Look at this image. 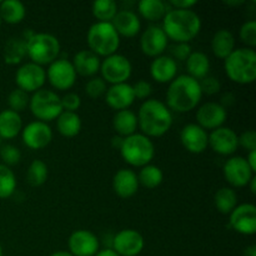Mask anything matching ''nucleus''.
I'll return each mask as SVG.
<instances>
[{"mask_svg":"<svg viewBox=\"0 0 256 256\" xmlns=\"http://www.w3.org/2000/svg\"><path fill=\"white\" fill-rule=\"evenodd\" d=\"M162 28L168 39L170 38L176 42H189L200 32L202 19L192 9L172 8L162 18Z\"/></svg>","mask_w":256,"mask_h":256,"instance_id":"obj_1","label":"nucleus"},{"mask_svg":"<svg viewBox=\"0 0 256 256\" xmlns=\"http://www.w3.org/2000/svg\"><path fill=\"white\" fill-rule=\"evenodd\" d=\"M202 96L199 80L188 74L179 75L170 82L166 90V105L174 112H188L196 108Z\"/></svg>","mask_w":256,"mask_h":256,"instance_id":"obj_2","label":"nucleus"},{"mask_svg":"<svg viewBox=\"0 0 256 256\" xmlns=\"http://www.w3.org/2000/svg\"><path fill=\"white\" fill-rule=\"evenodd\" d=\"M138 126L146 136H162L172 125V110L158 99L145 100L138 112Z\"/></svg>","mask_w":256,"mask_h":256,"instance_id":"obj_3","label":"nucleus"},{"mask_svg":"<svg viewBox=\"0 0 256 256\" xmlns=\"http://www.w3.org/2000/svg\"><path fill=\"white\" fill-rule=\"evenodd\" d=\"M225 72L238 84H252L256 79V52L252 48L235 49L224 62Z\"/></svg>","mask_w":256,"mask_h":256,"instance_id":"obj_4","label":"nucleus"},{"mask_svg":"<svg viewBox=\"0 0 256 256\" xmlns=\"http://www.w3.org/2000/svg\"><path fill=\"white\" fill-rule=\"evenodd\" d=\"M120 154L128 164L142 168L150 164L155 155V145L149 136L135 132L122 139Z\"/></svg>","mask_w":256,"mask_h":256,"instance_id":"obj_5","label":"nucleus"},{"mask_svg":"<svg viewBox=\"0 0 256 256\" xmlns=\"http://www.w3.org/2000/svg\"><path fill=\"white\" fill-rule=\"evenodd\" d=\"M86 40L90 50L99 56L115 54L120 45V35L112 22H94L88 30Z\"/></svg>","mask_w":256,"mask_h":256,"instance_id":"obj_6","label":"nucleus"},{"mask_svg":"<svg viewBox=\"0 0 256 256\" xmlns=\"http://www.w3.org/2000/svg\"><path fill=\"white\" fill-rule=\"evenodd\" d=\"M60 42L50 32H34L26 40V54L38 65L52 64L60 54Z\"/></svg>","mask_w":256,"mask_h":256,"instance_id":"obj_7","label":"nucleus"},{"mask_svg":"<svg viewBox=\"0 0 256 256\" xmlns=\"http://www.w3.org/2000/svg\"><path fill=\"white\" fill-rule=\"evenodd\" d=\"M29 108L32 115L40 122H50L62 114V106L60 96L52 90L39 89L29 100Z\"/></svg>","mask_w":256,"mask_h":256,"instance_id":"obj_8","label":"nucleus"},{"mask_svg":"<svg viewBox=\"0 0 256 256\" xmlns=\"http://www.w3.org/2000/svg\"><path fill=\"white\" fill-rule=\"evenodd\" d=\"M102 79L110 84H120L126 82L132 72V65L130 60L122 54H115L105 56L100 64Z\"/></svg>","mask_w":256,"mask_h":256,"instance_id":"obj_9","label":"nucleus"},{"mask_svg":"<svg viewBox=\"0 0 256 256\" xmlns=\"http://www.w3.org/2000/svg\"><path fill=\"white\" fill-rule=\"evenodd\" d=\"M45 72L50 84L59 90L70 89L76 80V72L72 62L64 58H58L54 60L52 64H49Z\"/></svg>","mask_w":256,"mask_h":256,"instance_id":"obj_10","label":"nucleus"},{"mask_svg":"<svg viewBox=\"0 0 256 256\" xmlns=\"http://www.w3.org/2000/svg\"><path fill=\"white\" fill-rule=\"evenodd\" d=\"M46 80V72L42 65L29 62L22 64L15 72V82L24 92H35L42 89Z\"/></svg>","mask_w":256,"mask_h":256,"instance_id":"obj_11","label":"nucleus"},{"mask_svg":"<svg viewBox=\"0 0 256 256\" xmlns=\"http://www.w3.org/2000/svg\"><path fill=\"white\" fill-rule=\"evenodd\" d=\"M144 238L134 229L120 230L112 239V249L120 256H136L144 249Z\"/></svg>","mask_w":256,"mask_h":256,"instance_id":"obj_12","label":"nucleus"},{"mask_svg":"<svg viewBox=\"0 0 256 256\" xmlns=\"http://www.w3.org/2000/svg\"><path fill=\"white\" fill-rule=\"evenodd\" d=\"M229 224L235 232L242 235H254L256 232V206L250 202L236 205L230 212Z\"/></svg>","mask_w":256,"mask_h":256,"instance_id":"obj_13","label":"nucleus"},{"mask_svg":"<svg viewBox=\"0 0 256 256\" xmlns=\"http://www.w3.org/2000/svg\"><path fill=\"white\" fill-rule=\"evenodd\" d=\"M222 172L226 182L235 188L245 186L254 178V172L250 169L246 159L242 156H232L228 159Z\"/></svg>","mask_w":256,"mask_h":256,"instance_id":"obj_14","label":"nucleus"},{"mask_svg":"<svg viewBox=\"0 0 256 256\" xmlns=\"http://www.w3.org/2000/svg\"><path fill=\"white\" fill-rule=\"evenodd\" d=\"M70 254L72 256H94L99 252V239L89 230H75L68 240Z\"/></svg>","mask_w":256,"mask_h":256,"instance_id":"obj_15","label":"nucleus"},{"mask_svg":"<svg viewBox=\"0 0 256 256\" xmlns=\"http://www.w3.org/2000/svg\"><path fill=\"white\" fill-rule=\"evenodd\" d=\"M22 138L24 144L30 149H42L48 146L52 139V130L46 122L35 120L29 122L22 130Z\"/></svg>","mask_w":256,"mask_h":256,"instance_id":"obj_16","label":"nucleus"},{"mask_svg":"<svg viewBox=\"0 0 256 256\" xmlns=\"http://www.w3.org/2000/svg\"><path fill=\"white\" fill-rule=\"evenodd\" d=\"M166 46L168 36L159 25L148 26L140 36V48H142V52L148 56L156 58L162 55Z\"/></svg>","mask_w":256,"mask_h":256,"instance_id":"obj_17","label":"nucleus"},{"mask_svg":"<svg viewBox=\"0 0 256 256\" xmlns=\"http://www.w3.org/2000/svg\"><path fill=\"white\" fill-rule=\"evenodd\" d=\"M209 145L218 154L232 155L239 146V135L232 128H216L209 135Z\"/></svg>","mask_w":256,"mask_h":256,"instance_id":"obj_18","label":"nucleus"},{"mask_svg":"<svg viewBox=\"0 0 256 256\" xmlns=\"http://www.w3.org/2000/svg\"><path fill=\"white\" fill-rule=\"evenodd\" d=\"M180 140L182 146L192 154H200L209 146V134L195 122H190L182 128Z\"/></svg>","mask_w":256,"mask_h":256,"instance_id":"obj_19","label":"nucleus"},{"mask_svg":"<svg viewBox=\"0 0 256 256\" xmlns=\"http://www.w3.org/2000/svg\"><path fill=\"white\" fill-rule=\"evenodd\" d=\"M228 116L224 105L216 102H208L196 110L198 125L202 129H216L225 122Z\"/></svg>","mask_w":256,"mask_h":256,"instance_id":"obj_20","label":"nucleus"},{"mask_svg":"<svg viewBox=\"0 0 256 256\" xmlns=\"http://www.w3.org/2000/svg\"><path fill=\"white\" fill-rule=\"evenodd\" d=\"M105 100H106V104L110 108L118 110V112L129 109V106L135 100L132 85L128 84V82L112 85L105 92Z\"/></svg>","mask_w":256,"mask_h":256,"instance_id":"obj_21","label":"nucleus"},{"mask_svg":"<svg viewBox=\"0 0 256 256\" xmlns=\"http://www.w3.org/2000/svg\"><path fill=\"white\" fill-rule=\"evenodd\" d=\"M139 185L136 172L132 169L118 170L112 178V189L115 194L124 199L132 198V195L136 194Z\"/></svg>","mask_w":256,"mask_h":256,"instance_id":"obj_22","label":"nucleus"},{"mask_svg":"<svg viewBox=\"0 0 256 256\" xmlns=\"http://www.w3.org/2000/svg\"><path fill=\"white\" fill-rule=\"evenodd\" d=\"M112 24L118 32V34L126 38L135 36L142 29L140 18L138 16L136 12L129 9L119 10L114 19L112 20Z\"/></svg>","mask_w":256,"mask_h":256,"instance_id":"obj_23","label":"nucleus"},{"mask_svg":"<svg viewBox=\"0 0 256 256\" xmlns=\"http://www.w3.org/2000/svg\"><path fill=\"white\" fill-rule=\"evenodd\" d=\"M178 72L176 60L170 55H159L150 64V75L158 82H170Z\"/></svg>","mask_w":256,"mask_h":256,"instance_id":"obj_24","label":"nucleus"},{"mask_svg":"<svg viewBox=\"0 0 256 256\" xmlns=\"http://www.w3.org/2000/svg\"><path fill=\"white\" fill-rule=\"evenodd\" d=\"M76 74L82 75V76H92L100 70V60L99 55L92 52V50H79L74 55V59L72 62Z\"/></svg>","mask_w":256,"mask_h":256,"instance_id":"obj_25","label":"nucleus"},{"mask_svg":"<svg viewBox=\"0 0 256 256\" xmlns=\"http://www.w3.org/2000/svg\"><path fill=\"white\" fill-rule=\"evenodd\" d=\"M26 55V40L22 36H12L5 42L2 58L6 64H20Z\"/></svg>","mask_w":256,"mask_h":256,"instance_id":"obj_26","label":"nucleus"},{"mask_svg":"<svg viewBox=\"0 0 256 256\" xmlns=\"http://www.w3.org/2000/svg\"><path fill=\"white\" fill-rule=\"evenodd\" d=\"M112 128L122 138L135 134L138 129L136 114L129 109L119 110L115 112L114 118H112Z\"/></svg>","mask_w":256,"mask_h":256,"instance_id":"obj_27","label":"nucleus"},{"mask_svg":"<svg viewBox=\"0 0 256 256\" xmlns=\"http://www.w3.org/2000/svg\"><path fill=\"white\" fill-rule=\"evenodd\" d=\"M212 49L215 56L225 60L235 50L234 34L228 29H219L212 39Z\"/></svg>","mask_w":256,"mask_h":256,"instance_id":"obj_28","label":"nucleus"},{"mask_svg":"<svg viewBox=\"0 0 256 256\" xmlns=\"http://www.w3.org/2000/svg\"><path fill=\"white\" fill-rule=\"evenodd\" d=\"M22 130V120L19 112L5 109L0 112V138L12 139Z\"/></svg>","mask_w":256,"mask_h":256,"instance_id":"obj_29","label":"nucleus"},{"mask_svg":"<svg viewBox=\"0 0 256 256\" xmlns=\"http://www.w3.org/2000/svg\"><path fill=\"white\" fill-rule=\"evenodd\" d=\"M82 119L75 112H65L56 118V129L62 135L66 138L76 136L82 130Z\"/></svg>","mask_w":256,"mask_h":256,"instance_id":"obj_30","label":"nucleus"},{"mask_svg":"<svg viewBox=\"0 0 256 256\" xmlns=\"http://www.w3.org/2000/svg\"><path fill=\"white\" fill-rule=\"evenodd\" d=\"M26 15V8L20 0H4L0 2V19L8 24H18Z\"/></svg>","mask_w":256,"mask_h":256,"instance_id":"obj_31","label":"nucleus"},{"mask_svg":"<svg viewBox=\"0 0 256 256\" xmlns=\"http://www.w3.org/2000/svg\"><path fill=\"white\" fill-rule=\"evenodd\" d=\"M186 69L188 72L194 79H202L206 76L208 72L210 70V60L205 52H192L189 58L186 59Z\"/></svg>","mask_w":256,"mask_h":256,"instance_id":"obj_32","label":"nucleus"},{"mask_svg":"<svg viewBox=\"0 0 256 256\" xmlns=\"http://www.w3.org/2000/svg\"><path fill=\"white\" fill-rule=\"evenodd\" d=\"M214 204L222 214H230L238 205V194L232 188H220L214 195Z\"/></svg>","mask_w":256,"mask_h":256,"instance_id":"obj_33","label":"nucleus"},{"mask_svg":"<svg viewBox=\"0 0 256 256\" xmlns=\"http://www.w3.org/2000/svg\"><path fill=\"white\" fill-rule=\"evenodd\" d=\"M139 12L150 22H156L166 14V4L162 0H142L138 2Z\"/></svg>","mask_w":256,"mask_h":256,"instance_id":"obj_34","label":"nucleus"},{"mask_svg":"<svg viewBox=\"0 0 256 256\" xmlns=\"http://www.w3.org/2000/svg\"><path fill=\"white\" fill-rule=\"evenodd\" d=\"M164 179V174L162 170L156 165L148 164L140 169L139 174H138V180L139 184L142 186L148 188V189H154V188L159 186Z\"/></svg>","mask_w":256,"mask_h":256,"instance_id":"obj_35","label":"nucleus"},{"mask_svg":"<svg viewBox=\"0 0 256 256\" xmlns=\"http://www.w3.org/2000/svg\"><path fill=\"white\" fill-rule=\"evenodd\" d=\"M92 12L99 22H112L118 12V5L114 0H96L92 2Z\"/></svg>","mask_w":256,"mask_h":256,"instance_id":"obj_36","label":"nucleus"},{"mask_svg":"<svg viewBox=\"0 0 256 256\" xmlns=\"http://www.w3.org/2000/svg\"><path fill=\"white\" fill-rule=\"evenodd\" d=\"M48 174H49L48 165L42 160H32V164L28 168L26 182L32 186H40L46 182Z\"/></svg>","mask_w":256,"mask_h":256,"instance_id":"obj_37","label":"nucleus"},{"mask_svg":"<svg viewBox=\"0 0 256 256\" xmlns=\"http://www.w3.org/2000/svg\"><path fill=\"white\" fill-rule=\"evenodd\" d=\"M16 189V178L9 166L0 164V199L10 198Z\"/></svg>","mask_w":256,"mask_h":256,"instance_id":"obj_38","label":"nucleus"},{"mask_svg":"<svg viewBox=\"0 0 256 256\" xmlns=\"http://www.w3.org/2000/svg\"><path fill=\"white\" fill-rule=\"evenodd\" d=\"M29 100L30 98L28 95V92L16 88L12 92H10L9 96H8L9 109L16 112H22V110L26 109V106H29Z\"/></svg>","mask_w":256,"mask_h":256,"instance_id":"obj_39","label":"nucleus"},{"mask_svg":"<svg viewBox=\"0 0 256 256\" xmlns=\"http://www.w3.org/2000/svg\"><path fill=\"white\" fill-rule=\"evenodd\" d=\"M106 92V82L100 76H94L85 84V92L92 99L102 96Z\"/></svg>","mask_w":256,"mask_h":256,"instance_id":"obj_40","label":"nucleus"},{"mask_svg":"<svg viewBox=\"0 0 256 256\" xmlns=\"http://www.w3.org/2000/svg\"><path fill=\"white\" fill-rule=\"evenodd\" d=\"M0 158L4 162V165H16L22 159V152L16 146L12 144H6L0 146Z\"/></svg>","mask_w":256,"mask_h":256,"instance_id":"obj_41","label":"nucleus"},{"mask_svg":"<svg viewBox=\"0 0 256 256\" xmlns=\"http://www.w3.org/2000/svg\"><path fill=\"white\" fill-rule=\"evenodd\" d=\"M240 39L248 45V48H254L256 45V22L248 20L240 28Z\"/></svg>","mask_w":256,"mask_h":256,"instance_id":"obj_42","label":"nucleus"},{"mask_svg":"<svg viewBox=\"0 0 256 256\" xmlns=\"http://www.w3.org/2000/svg\"><path fill=\"white\" fill-rule=\"evenodd\" d=\"M200 89H202V94L206 95H214L216 92H220L222 89V82L218 78L212 76V75H206L202 79V82H199Z\"/></svg>","mask_w":256,"mask_h":256,"instance_id":"obj_43","label":"nucleus"},{"mask_svg":"<svg viewBox=\"0 0 256 256\" xmlns=\"http://www.w3.org/2000/svg\"><path fill=\"white\" fill-rule=\"evenodd\" d=\"M62 100V110L65 112H75L79 109L80 105H82V99H80L79 94L76 92H66L62 98H60Z\"/></svg>","mask_w":256,"mask_h":256,"instance_id":"obj_44","label":"nucleus"},{"mask_svg":"<svg viewBox=\"0 0 256 256\" xmlns=\"http://www.w3.org/2000/svg\"><path fill=\"white\" fill-rule=\"evenodd\" d=\"M192 46L189 42H176V45L172 48V58L174 60H182V62H186L189 55L192 54Z\"/></svg>","mask_w":256,"mask_h":256,"instance_id":"obj_45","label":"nucleus"},{"mask_svg":"<svg viewBox=\"0 0 256 256\" xmlns=\"http://www.w3.org/2000/svg\"><path fill=\"white\" fill-rule=\"evenodd\" d=\"M132 90H134V95L138 99H146L152 92V86L149 82L146 80H139L132 85Z\"/></svg>","mask_w":256,"mask_h":256,"instance_id":"obj_46","label":"nucleus"},{"mask_svg":"<svg viewBox=\"0 0 256 256\" xmlns=\"http://www.w3.org/2000/svg\"><path fill=\"white\" fill-rule=\"evenodd\" d=\"M239 145L249 152L256 150V132L254 130H246L239 136Z\"/></svg>","mask_w":256,"mask_h":256,"instance_id":"obj_47","label":"nucleus"},{"mask_svg":"<svg viewBox=\"0 0 256 256\" xmlns=\"http://www.w3.org/2000/svg\"><path fill=\"white\" fill-rule=\"evenodd\" d=\"M196 2V0H172L170 4H172L175 9H192Z\"/></svg>","mask_w":256,"mask_h":256,"instance_id":"obj_48","label":"nucleus"},{"mask_svg":"<svg viewBox=\"0 0 256 256\" xmlns=\"http://www.w3.org/2000/svg\"><path fill=\"white\" fill-rule=\"evenodd\" d=\"M246 162H248V164H249L250 169L255 172H256V150L249 152V155H248V158H246Z\"/></svg>","mask_w":256,"mask_h":256,"instance_id":"obj_49","label":"nucleus"},{"mask_svg":"<svg viewBox=\"0 0 256 256\" xmlns=\"http://www.w3.org/2000/svg\"><path fill=\"white\" fill-rule=\"evenodd\" d=\"M94 256H120V255H118L116 252L112 249V248H108V249L99 250V252H98Z\"/></svg>","mask_w":256,"mask_h":256,"instance_id":"obj_50","label":"nucleus"},{"mask_svg":"<svg viewBox=\"0 0 256 256\" xmlns=\"http://www.w3.org/2000/svg\"><path fill=\"white\" fill-rule=\"evenodd\" d=\"M244 256H256V246L255 245H250L245 249Z\"/></svg>","mask_w":256,"mask_h":256,"instance_id":"obj_51","label":"nucleus"},{"mask_svg":"<svg viewBox=\"0 0 256 256\" xmlns=\"http://www.w3.org/2000/svg\"><path fill=\"white\" fill-rule=\"evenodd\" d=\"M122 139H124V138H122V136L112 138V146H116L120 149V146H122Z\"/></svg>","mask_w":256,"mask_h":256,"instance_id":"obj_52","label":"nucleus"},{"mask_svg":"<svg viewBox=\"0 0 256 256\" xmlns=\"http://www.w3.org/2000/svg\"><path fill=\"white\" fill-rule=\"evenodd\" d=\"M226 5H242L244 4V0H225Z\"/></svg>","mask_w":256,"mask_h":256,"instance_id":"obj_53","label":"nucleus"},{"mask_svg":"<svg viewBox=\"0 0 256 256\" xmlns=\"http://www.w3.org/2000/svg\"><path fill=\"white\" fill-rule=\"evenodd\" d=\"M249 184H250V190H252V194H255V192H256V178L255 176L252 178V180H250ZM249 184H248V185H249Z\"/></svg>","mask_w":256,"mask_h":256,"instance_id":"obj_54","label":"nucleus"},{"mask_svg":"<svg viewBox=\"0 0 256 256\" xmlns=\"http://www.w3.org/2000/svg\"><path fill=\"white\" fill-rule=\"evenodd\" d=\"M50 256H72V254H70L69 252H52V255Z\"/></svg>","mask_w":256,"mask_h":256,"instance_id":"obj_55","label":"nucleus"},{"mask_svg":"<svg viewBox=\"0 0 256 256\" xmlns=\"http://www.w3.org/2000/svg\"><path fill=\"white\" fill-rule=\"evenodd\" d=\"M0 256H2V245H0Z\"/></svg>","mask_w":256,"mask_h":256,"instance_id":"obj_56","label":"nucleus"},{"mask_svg":"<svg viewBox=\"0 0 256 256\" xmlns=\"http://www.w3.org/2000/svg\"><path fill=\"white\" fill-rule=\"evenodd\" d=\"M0 144H2V138H0Z\"/></svg>","mask_w":256,"mask_h":256,"instance_id":"obj_57","label":"nucleus"},{"mask_svg":"<svg viewBox=\"0 0 256 256\" xmlns=\"http://www.w3.org/2000/svg\"><path fill=\"white\" fill-rule=\"evenodd\" d=\"M0 25H2V19H0Z\"/></svg>","mask_w":256,"mask_h":256,"instance_id":"obj_58","label":"nucleus"}]
</instances>
